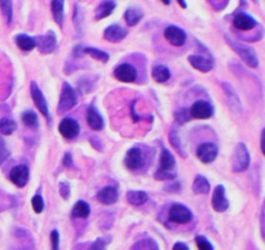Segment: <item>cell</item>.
Instances as JSON below:
<instances>
[{
    "label": "cell",
    "mask_w": 265,
    "mask_h": 250,
    "mask_svg": "<svg viewBox=\"0 0 265 250\" xmlns=\"http://www.w3.org/2000/svg\"><path fill=\"white\" fill-rule=\"evenodd\" d=\"M226 41H227L228 45L233 49V51H234L239 56V58L244 62L247 67L254 69V68H257L259 66L258 55H257L255 49L252 48L251 46L238 43L234 40L230 39L229 37H226Z\"/></svg>",
    "instance_id": "obj_1"
},
{
    "label": "cell",
    "mask_w": 265,
    "mask_h": 250,
    "mask_svg": "<svg viewBox=\"0 0 265 250\" xmlns=\"http://www.w3.org/2000/svg\"><path fill=\"white\" fill-rule=\"evenodd\" d=\"M251 163L250 153L243 143H239L236 145L234 152L232 155L231 159V168L232 171L235 174L243 173L245 171Z\"/></svg>",
    "instance_id": "obj_2"
},
{
    "label": "cell",
    "mask_w": 265,
    "mask_h": 250,
    "mask_svg": "<svg viewBox=\"0 0 265 250\" xmlns=\"http://www.w3.org/2000/svg\"><path fill=\"white\" fill-rule=\"evenodd\" d=\"M78 103V97L75 89L69 82H64L61 87L59 102L57 106V113L64 114L70 111Z\"/></svg>",
    "instance_id": "obj_3"
},
{
    "label": "cell",
    "mask_w": 265,
    "mask_h": 250,
    "mask_svg": "<svg viewBox=\"0 0 265 250\" xmlns=\"http://www.w3.org/2000/svg\"><path fill=\"white\" fill-rule=\"evenodd\" d=\"M168 219L172 223L185 224L189 223L193 219V213L184 205L174 204L169 209Z\"/></svg>",
    "instance_id": "obj_4"
},
{
    "label": "cell",
    "mask_w": 265,
    "mask_h": 250,
    "mask_svg": "<svg viewBox=\"0 0 265 250\" xmlns=\"http://www.w3.org/2000/svg\"><path fill=\"white\" fill-rule=\"evenodd\" d=\"M30 95H31V98H33V101H34L36 107L39 109V111L47 119L50 120L48 103H47V100L44 96L43 91L41 90V88L39 87V85L35 81H31V83H30Z\"/></svg>",
    "instance_id": "obj_5"
},
{
    "label": "cell",
    "mask_w": 265,
    "mask_h": 250,
    "mask_svg": "<svg viewBox=\"0 0 265 250\" xmlns=\"http://www.w3.org/2000/svg\"><path fill=\"white\" fill-rule=\"evenodd\" d=\"M37 47L40 52L43 54H50L57 48V38L54 31L49 30L44 36H39L35 38Z\"/></svg>",
    "instance_id": "obj_6"
},
{
    "label": "cell",
    "mask_w": 265,
    "mask_h": 250,
    "mask_svg": "<svg viewBox=\"0 0 265 250\" xmlns=\"http://www.w3.org/2000/svg\"><path fill=\"white\" fill-rule=\"evenodd\" d=\"M145 164L143 152L138 148L130 149L124 156V165L130 170H138Z\"/></svg>",
    "instance_id": "obj_7"
},
{
    "label": "cell",
    "mask_w": 265,
    "mask_h": 250,
    "mask_svg": "<svg viewBox=\"0 0 265 250\" xmlns=\"http://www.w3.org/2000/svg\"><path fill=\"white\" fill-rule=\"evenodd\" d=\"M217 154H219V149L217 146L212 143H204L200 145L197 148V158L204 164H209L212 163L216 157Z\"/></svg>",
    "instance_id": "obj_8"
},
{
    "label": "cell",
    "mask_w": 265,
    "mask_h": 250,
    "mask_svg": "<svg viewBox=\"0 0 265 250\" xmlns=\"http://www.w3.org/2000/svg\"><path fill=\"white\" fill-rule=\"evenodd\" d=\"M190 115L196 119H208L213 115V107L207 101L198 100L192 105Z\"/></svg>",
    "instance_id": "obj_9"
},
{
    "label": "cell",
    "mask_w": 265,
    "mask_h": 250,
    "mask_svg": "<svg viewBox=\"0 0 265 250\" xmlns=\"http://www.w3.org/2000/svg\"><path fill=\"white\" fill-rule=\"evenodd\" d=\"M212 208L217 213H224L228 210L230 204L226 196V189L223 185H217L212 193Z\"/></svg>",
    "instance_id": "obj_10"
},
{
    "label": "cell",
    "mask_w": 265,
    "mask_h": 250,
    "mask_svg": "<svg viewBox=\"0 0 265 250\" xmlns=\"http://www.w3.org/2000/svg\"><path fill=\"white\" fill-rule=\"evenodd\" d=\"M58 131L60 135L66 139H74L80 133V124L76 119L66 117L58 124Z\"/></svg>",
    "instance_id": "obj_11"
},
{
    "label": "cell",
    "mask_w": 265,
    "mask_h": 250,
    "mask_svg": "<svg viewBox=\"0 0 265 250\" xmlns=\"http://www.w3.org/2000/svg\"><path fill=\"white\" fill-rule=\"evenodd\" d=\"M113 75L120 82L133 83L137 79L138 72L136 68L131 64H121L115 68Z\"/></svg>",
    "instance_id": "obj_12"
},
{
    "label": "cell",
    "mask_w": 265,
    "mask_h": 250,
    "mask_svg": "<svg viewBox=\"0 0 265 250\" xmlns=\"http://www.w3.org/2000/svg\"><path fill=\"white\" fill-rule=\"evenodd\" d=\"M164 37L170 45L174 47H181L186 41L185 31L175 25H170L166 27L164 30Z\"/></svg>",
    "instance_id": "obj_13"
},
{
    "label": "cell",
    "mask_w": 265,
    "mask_h": 250,
    "mask_svg": "<svg viewBox=\"0 0 265 250\" xmlns=\"http://www.w3.org/2000/svg\"><path fill=\"white\" fill-rule=\"evenodd\" d=\"M11 182L19 188L25 187L29 181V168L25 164H20L12 168L10 173Z\"/></svg>",
    "instance_id": "obj_14"
},
{
    "label": "cell",
    "mask_w": 265,
    "mask_h": 250,
    "mask_svg": "<svg viewBox=\"0 0 265 250\" xmlns=\"http://www.w3.org/2000/svg\"><path fill=\"white\" fill-rule=\"evenodd\" d=\"M233 26L240 31H250L258 26V22L251 15L240 12L233 18Z\"/></svg>",
    "instance_id": "obj_15"
},
{
    "label": "cell",
    "mask_w": 265,
    "mask_h": 250,
    "mask_svg": "<svg viewBox=\"0 0 265 250\" xmlns=\"http://www.w3.org/2000/svg\"><path fill=\"white\" fill-rule=\"evenodd\" d=\"M188 60L195 70L202 72V73L210 72L214 66L213 59L211 57H206L203 55L192 54V55H189Z\"/></svg>",
    "instance_id": "obj_16"
},
{
    "label": "cell",
    "mask_w": 265,
    "mask_h": 250,
    "mask_svg": "<svg viewBox=\"0 0 265 250\" xmlns=\"http://www.w3.org/2000/svg\"><path fill=\"white\" fill-rule=\"evenodd\" d=\"M128 36V30L118 24H112L104 30V39L111 43H119Z\"/></svg>",
    "instance_id": "obj_17"
},
{
    "label": "cell",
    "mask_w": 265,
    "mask_h": 250,
    "mask_svg": "<svg viewBox=\"0 0 265 250\" xmlns=\"http://www.w3.org/2000/svg\"><path fill=\"white\" fill-rule=\"evenodd\" d=\"M86 120L90 129L93 131H101L104 129L105 122L103 119V116L101 113L98 111V109L91 105L87 109V113H86Z\"/></svg>",
    "instance_id": "obj_18"
},
{
    "label": "cell",
    "mask_w": 265,
    "mask_h": 250,
    "mask_svg": "<svg viewBox=\"0 0 265 250\" xmlns=\"http://www.w3.org/2000/svg\"><path fill=\"white\" fill-rule=\"evenodd\" d=\"M98 200L105 206L114 205L118 199V191L113 186H106L97 194Z\"/></svg>",
    "instance_id": "obj_19"
},
{
    "label": "cell",
    "mask_w": 265,
    "mask_h": 250,
    "mask_svg": "<svg viewBox=\"0 0 265 250\" xmlns=\"http://www.w3.org/2000/svg\"><path fill=\"white\" fill-rule=\"evenodd\" d=\"M116 8V3L114 0H103V2L95 10L96 20H102L110 16Z\"/></svg>",
    "instance_id": "obj_20"
},
{
    "label": "cell",
    "mask_w": 265,
    "mask_h": 250,
    "mask_svg": "<svg viewBox=\"0 0 265 250\" xmlns=\"http://www.w3.org/2000/svg\"><path fill=\"white\" fill-rule=\"evenodd\" d=\"M176 166V160L174 156L170 153L169 150L163 149L160 156V170L167 171V173H173Z\"/></svg>",
    "instance_id": "obj_21"
},
{
    "label": "cell",
    "mask_w": 265,
    "mask_h": 250,
    "mask_svg": "<svg viewBox=\"0 0 265 250\" xmlns=\"http://www.w3.org/2000/svg\"><path fill=\"white\" fill-rule=\"evenodd\" d=\"M51 11L54 21L62 28L65 21V0H52Z\"/></svg>",
    "instance_id": "obj_22"
},
{
    "label": "cell",
    "mask_w": 265,
    "mask_h": 250,
    "mask_svg": "<svg viewBox=\"0 0 265 250\" xmlns=\"http://www.w3.org/2000/svg\"><path fill=\"white\" fill-rule=\"evenodd\" d=\"M192 190L194 194L201 195V194H208L210 191V184L208 180L202 175H197L192 186Z\"/></svg>",
    "instance_id": "obj_23"
},
{
    "label": "cell",
    "mask_w": 265,
    "mask_h": 250,
    "mask_svg": "<svg viewBox=\"0 0 265 250\" xmlns=\"http://www.w3.org/2000/svg\"><path fill=\"white\" fill-rule=\"evenodd\" d=\"M127 200L130 205L135 207L143 206L148 200V195L142 190H130L127 193Z\"/></svg>",
    "instance_id": "obj_24"
},
{
    "label": "cell",
    "mask_w": 265,
    "mask_h": 250,
    "mask_svg": "<svg viewBox=\"0 0 265 250\" xmlns=\"http://www.w3.org/2000/svg\"><path fill=\"white\" fill-rule=\"evenodd\" d=\"M16 44L19 47V49L24 51V52H29V51H33L36 47V40L35 38H31L25 34H20L15 39Z\"/></svg>",
    "instance_id": "obj_25"
},
{
    "label": "cell",
    "mask_w": 265,
    "mask_h": 250,
    "mask_svg": "<svg viewBox=\"0 0 265 250\" xmlns=\"http://www.w3.org/2000/svg\"><path fill=\"white\" fill-rule=\"evenodd\" d=\"M151 77H152V79L155 82L165 83V82H167L170 79L171 73H170V70L166 66L157 65V66H154L152 68Z\"/></svg>",
    "instance_id": "obj_26"
},
{
    "label": "cell",
    "mask_w": 265,
    "mask_h": 250,
    "mask_svg": "<svg viewBox=\"0 0 265 250\" xmlns=\"http://www.w3.org/2000/svg\"><path fill=\"white\" fill-rule=\"evenodd\" d=\"M143 12L138 8H129L124 12V20L128 26H136L143 18Z\"/></svg>",
    "instance_id": "obj_27"
},
{
    "label": "cell",
    "mask_w": 265,
    "mask_h": 250,
    "mask_svg": "<svg viewBox=\"0 0 265 250\" xmlns=\"http://www.w3.org/2000/svg\"><path fill=\"white\" fill-rule=\"evenodd\" d=\"M90 206L84 200L77 201L72 210V216L74 218H81V219H86L90 215Z\"/></svg>",
    "instance_id": "obj_28"
},
{
    "label": "cell",
    "mask_w": 265,
    "mask_h": 250,
    "mask_svg": "<svg viewBox=\"0 0 265 250\" xmlns=\"http://www.w3.org/2000/svg\"><path fill=\"white\" fill-rule=\"evenodd\" d=\"M169 142H170V145L172 146V148L175 149V151L177 152V154L180 156V157L186 158V154L184 153V150L182 148V144L180 142L178 132L175 128H171V130L169 132Z\"/></svg>",
    "instance_id": "obj_29"
},
{
    "label": "cell",
    "mask_w": 265,
    "mask_h": 250,
    "mask_svg": "<svg viewBox=\"0 0 265 250\" xmlns=\"http://www.w3.org/2000/svg\"><path fill=\"white\" fill-rule=\"evenodd\" d=\"M83 53L89 55L91 58L96 59L98 61H102L104 62V64H106V62H108L109 58H110V56H109V54L101 49H98L96 48V47H85V48L83 49Z\"/></svg>",
    "instance_id": "obj_30"
},
{
    "label": "cell",
    "mask_w": 265,
    "mask_h": 250,
    "mask_svg": "<svg viewBox=\"0 0 265 250\" xmlns=\"http://www.w3.org/2000/svg\"><path fill=\"white\" fill-rule=\"evenodd\" d=\"M17 122L15 120L8 118V117H4L0 119V134L3 135H12L16 130H17Z\"/></svg>",
    "instance_id": "obj_31"
},
{
    "label": "cell",
    "mask_w": 265,
    "mask_h": 250,
    "mask_svg": "<svg viewBox=\"0 0 265 250\" xmlns=\"http://www.w3.org/2000/svg\"><path fill=\"white\" fill-rule=\"evenodd\" d=\"M22 121L26 127L31 129H37L39 127V118L36 112L33 110H27L22 113Z\"/></svg>",
    "instance_id": "obj_32"
},
{
    "label": "cell",
    "mask_w": 265,
    "mask_h": 250,
    "mask_svg": "<svg viewBox=\"0 0 265 250\" xmlns=\"http://www.w3.org/2000/svg\"><path fill=\"white\" fill-rule=\"evenodd\" d=\"M222 86H223V88H224V90H225V92H226V95L228 96L229 101L232 102L231 107L235 108V109H239V108H241V107L239 106L240 103H239L238 97H237V95H236V92H235L234 88H233V86H231L228 82L223 83Z\"/></svg>",
    "instance_id": "obj_33"
},
{
    "label": "cell",
    "mask_w": 265,
    "mask_h": 250,
    "mask_svg": "<svg viewBox=\"0 0 265 250\" xmlns=\"http://www.w3.org/2000/svg\"><path fill=\"white\" fill-rule=\"evenodd\" d=\"M0 9L7 20V23L10 25L13 22L14 10H13V0H0Z\"/></svg>",
    "instance_id": "obj_34"
},
{
    "label": "cell",
    "mask_w": 265,
    "mask_h": 250,
    "mask_svg": "<svg viewBox=\"0 0 265 250\" xmlns=\"http://www.w3.org/2000/svg\"><path fill=\"white\" fill-rule=\"evenodd\" d=\"M132 249H135V250H139V249L157 250V249H159V245L153 239L146 238V239H143V240H140L136 244H134L132 246Z\"/></svg>",
    "instance_id": "obj_35"
},
{
    "label": "cell",
    "mask_w": 265,
    "mask_h": 250,
    "mask_svg": "<svg viewBox=\"0 0 265 250\" xmlns=\"http://www.w3.org/2000/svg\"><path fill=\"white\" fill-rule=\"evenodd\" d=\"M31 205H33V209L37 214H41L45 209V202L42 195L37 194L31 198Z\"/></svg>",
    "instance_id": "obj_36"
},
{
    "label": "cell",
    "mask_w": 265,
    "mask_h": 250,
    "mask_svg": "<svg viewBox=\"0 0 265 250\" xmlns=\"http://www.w3.org/2000/svg\"><path fill=\"white\" fill-rule=\"evenodd\" d=\"M10 156L11 152L7 147L6 140L3 137H0V166L3 165V163H5V161H7Z\"/></svg>",
    "instance_id": "obj_37"
},
{
    "label": "cell",
    "mask_w": 265,
    "mask_h": 250,
    "mask_svg": "<svg viewBox=\"0 0 265 250\" xmlns=\"http://www.w3.org/2000/svg\"><path fill=\"white\" fill-rule=\"evenodd\" d=\"M195 242L200 250H213L212 244L204 236H197L195 238Z\"/></svg>",
    "instance_id": "obj_38"
},
{
    "label": "cell",
    "mask_w": 265,
    "mask_h": 250,
    "mask_svg": "<svg viewBox=\"0 0 265 250\" xmlns=\"http://www.w3.org/2000/svg\"><path fill=\"white\" fill-rule=\"evenodd\" d=\"M176 178V175L174 173H167V171H163L158 169L154 174V179L157 181H173Z\"/></svg>",
    "instance_id": "obj_39"
},
{
    "label": "cell",
    "mask_w": 265,
    "mask_h": 250,
    "mask_svg": "<svg viewBox=\"0 0 265 250\" xmlns=\"http://www.w3.org/2000/svg\"><path fill=\"white\" fill-rule=\"evenodd\" d=\"M110 240H111V237L110 236H105V237H102V238H99L97 239L95 242H93L90 246L91 249L93 250H98V249H105L106 246L110 243Z\"/></svg>",
    "instance_id": "obj_40"
},
{
    "label": "cell",
    "mask_w": 265,
    "mask_h": 250,
    "mask_svg": "<svg viewBox=\"0 0 265 250\" xmlns=\"http://www.w3.org/2000/svg\"><path fill=\"white\" fill-rule=\"evenodd\" d=\"M208 4L212 7V9L216 12H221L228 6L230 0H207Z\"/></svg>",
    "instance_id": "obj_41"
},
{
    "label": "cell",
    "mask_w": 265,
    "mask_h": 250,
    "mask_svg": "<svg viewBox=\"0 0 265 250\" xmlns=\"http://www.w3.org/2000/svg\"><path fill=\"white\" fill-rule=\"evenodd\" d=\"M59 193L62 198L69 199L71 195V187L68 182H60L59 183Z\"/></svg>",
    "instance_id": "obj_42"
},
{
    "label": "cell",
    "mask_w": 265,
    "mask_h": 250,
    "mask_svg": "<svg viewBox=\"0 0 265 250\" xmlns=\"http://www.w3.org/2000/svg\"><path fill=\"white\" fill-rule=\"evenodd\" d=\"M175 118L179 123H183L185 121H188L191 118L190 111L186 110V109H181V110L175 113Z\"/></svg>",
    "instance_id": "obj_43"
},
{
    "label": "cell",
    "mask_w": 265,
    "mask_h": 250,
    "mask_svg": "<svg viewBox=\"0 0 265 250\" xmlns=\"http://www.w3.org/2000/svg\"><path fill=\"white\" fill-rule=\"evenodd\" d=\"M51 244H52V249H58L59 248V240H60V236H59V231L57 229H53L51 231Z\"/></svg>",
    "instance_id": "obj_44"
},
{
    "label": "cell",
    "mask_w": 265,
    "mask_h": 250,
    "mask_svg": "<svg viewBox=\"0 0 265 250\" xmlns=\"http://www.w3.org/2000/svg\"><path fill=\"white\" fill-rule=\"evenodd\" d=\"M64 164L68 167L73 165V158H72V155L70 153H66L65 154V157H64Z\"/></svg>",
    "instance_id": "obj_45"
},
{
    "label": "cell",
    "mask_w": 265,
    "mask_h": 250,
    "mask_svg": "<svg viewBox=\"0 0 265 250\" xmlns=\"http://www.w3.org/2000/svg\"><path fill=\"white\" fill-rule=\"evenodd\" d=\"M173 249L174 250H189L190 248L188 245L182 243V242H177L173 245Z\"/></svg>",
    "instance_id": "obj_46"
},
{
    "label": "cell",
    "mask_w": 265,
    "mask_h": 250,
    "mask_svg": "<svg viewBox=\"0 0 265 250\" xmlns=\"http://www.w3.org/2000/svg\"><path fill=\"white\" fill-rule=\"evenodd\" d=\"M260 142H261V152H262V154L264 155V130L262 131V133H261V139H260Z\"/></svg>",
    "instance_id": "obj_47"
},
{
    "label": "cell",
    "mask_w": 265,
    "mask_h": 250,
    "mask_svg": "<svg viewBox=\"0 0 265 250\" xmlns=\"http://www.w3.org/2000/svg\"><path fill=\"white\" fill-rule=\"evenodd\" d=\"M177 3H178V5H179L182 9H186V3H185V0H177Z\"/></svg>",
    "instance_id": "obj_48"
},
{
    "label": "cell",
    "mask_w": 265,
    "mask_h": 250,
    "mask_svg": "<svg viewBox=\"0 0 265 250\" xmlns=\"http://www.w3.org/2000/svg\"><path fill=\"white\" fill-rule=\"evenodd\" d=\"M161 2L166 6H169L171 4V0H161Z\"/></svg>",
    "instance_id": "obj_49"
},
{
    "label": "cell",
    "mask_w": 265,
    "mask_h": 250,
    "mask_svg": "<svg viewBox=\"0 0 265 250\" xmlns=\"http://www.w3.org/2000/svg\"><path fill=\"white\" fill-rule=\"evenodd\" d=\"M253 2H255V3H258V0H253Z\"/></svg>",
    "instance_id": "obj_50"
}]
</instances>
